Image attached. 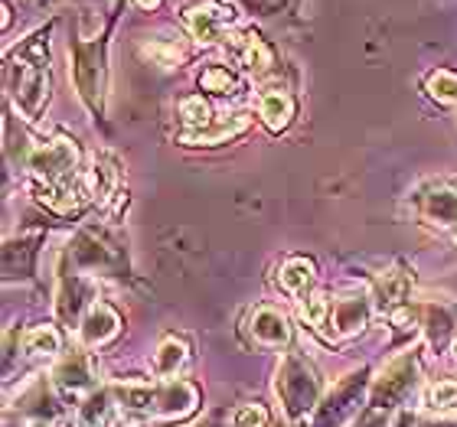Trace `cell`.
Instances as JSON below:
<instances>
[{"label":"cell","mask_w":457,"mask_h":427,"mask_svg":"<svg viewBox=\"0 0 457 427\" xmlns=\"http://www.w3.org/2000/svg\"><path fill=\"white\" fill-rule=\"evenodd\" d=\"M7 88L27 118H37L43 111L49 98V39H43V33L27 39L7 59Z\"/></svg>","instance_id":"obj_2"},{"label":"cell","mask_w":457,"mask_h":427,"mask_svg":"<svg viewBox=\"0 0 457 427\" xmlns=\"http://www.w3.org/2000/svg\"><path fill=\"white\" fill-rule=\"evenodd\" d=\"M79 147L69 137H56L46 147L29 153V177H33V190H53L62 183L76 180Z\"/></svg>","instance_id":"obj_4"},{"label":"cell","mask_w":457,"mask_h":427,"mask_svg":"<svg viewBox=\"0 0 457 427\" xmlns=\"http://www.w3.org/2000/svg\"><path fill=\"white\" fill-rule=\"evenodd\" d=\"M268 408L265 405H258V401H248V405H242V408H236V415H232V424L236 427H268Z\"/></svg>","instance_id":"obj_29"},{"label":"cell","mask_w":457,"mask_h":427,"mask_svg":"<svg viewBox=\"0 0 457 427\" xmlns=\"http://www.w3.org/2000/svg\"><path fill=\"white\" fill-rule=\"evenodd\" d=\"M421 326L428 330L431 346L441 349V346L457 333V307L454 304H428L425 307V323H421Z\"/></svg>","instance_id":"obj_18"},{"label":"cell","mask_w":457,"mask_h":427,"mask_svg":"<svg viewBox=\"0 0 457 427\" xmlns=\"http://www.w3.org/2000/svg\"><path fill=\"white\" fill-rule=\"evenodd\" d=\"M372 297L353 294V297H340L334 307H330V316H327V326H330V336L334 340H350L356 333H362L370 326L372 316Z\"/></svg>","instance_id":"obj_9"},{"label":"cell","mask_w":457,"mask_h":427,"mask_svg":"<svg viewBox=\"0 0 457 427\" xmlns=\"http://www.w3.org/2000/svg\"><path fill=\"white\" fill-rule=\"evenodd\" d=\"M121 330V316L114 314L108 304H88L86 316L79 323V336L86 346H105Z\"/></svg>","instance_id":"obj_13"},{"label":"cell","mask_w":457,"mask_h":427,"mask_svg":"<svg viewBox=\"0 0 457 427\" xmlns=\"http://www.w3.org/2000/svg\"><path fill=\"white\" fill-rule=\"evenodd\" d=\"M62 346L59 333L53 326H29L23 336H20V349L27 359H53Z\"/></svg>","instance_id":"obj_21"},{"label":"cell","mask_w":457,"mask_h":427,"mask_svg":"<svg viewBox=\"0 0 457 427\" xmlns=\"http://www.w3.org/2000/svg\"><path fill=\"white\" fill-rule=\"evenodd\" d=\"M228 46H232L238 62H242L248 72H255V76H265V72H271V66H275L271 49H268V43L258 37V33H238V37H228Z\"/></svg>","instance_id":"obj_14"},{"label":"cell","mask_w":457,"mask_h":427,"mask_svg":"<svg viewBox=\"0 0 457 427\" xmlns=\"http://www.w3.org/2000/svg\"><path fill=\"white\" fill-rule=\"evenodd\" d=\"M419 427H457V424H419Z\"/></svg>","instance_id":"obj_33"},{"label":"cell","mask_w":457,"mask_h":427,"mask_svg":"<svg viewBox=\"0 0 457 427\" xmlns=\"http://www.w3.org/2000/svg\"><path fill=\"white\" fill-rule=\"evenodd\" d=\"M415 385H419V359H415V356L392 359L389 365L379 372V379L372 382V389H370L372 408L389 411L392 405H402V401L415 391Z\"/></svg>","instance_id":"obj_5"},{"label":"cell","mask_w":457,"mask_h":427,"mask_svg":"<svg viewBox=\"0 0 457 427\" xmlns=\"http://www.w3.org/2000/svg\"><path fill=\"white\" fill-rule=\"evenodd\" d=\"M200 86L206 88V92H212V95H232V92L238 88V82L226 66L212 62V66H206L200 72Z\"/></svg>","instance_id":"obj_24"},{"label":"cell","mask_w":457,"mask_h":427,"mask_svg":"<svg viewBox=\"0 0 457 427\" xmlns=\"http://www.w3.org/2000/svg\"><path fill=\"white\" fill-rule=\"evenodd\" d=\"M248 333H252V340H255L262 349H281V346L291 342L287 316L271 304H262L248 314Z\"/></svg>","instance_id":"obj_11"},{"label":"cell","mask_w":457,"mask_h":427,"mask_svg":"<svg viewBox=\"0 0 457 427\" xmlns=\"http://www.w3.org/2000/svg\"><path fill=\"white\" fill-rule=\"evenodd\" d=\"M29 427H49V424H46V421H33Z\"/></svg>","instance_id":"obj_34"},{"label":"cell","mask_w":457,"mask_h":427,"mask_svg":"<svg viewBox=\"0 0 457 427\" xmlns=\"http://www.w3.org/2000/svg\"><path fill=\"white\" fill-rule=\"evenodd\" d=\"M187 27H190V33L200 43H220L222 37H226V27L232 23V7H226V4H220V0H206V4H196V7H190L187 13Z\"/></svg>","instance_id":"obj_10"},{"label":"cell","mask_w":457,"mask_h":427,"mask_svg":"<svg viewBox=\"0 0 457 427\" xmlns=\"http://www.w3.org/2000/svg\"><path fill=\"white\" fill-rule=\"evenodd\" d=\"M278 284L285 287L287 294L301 297L307 287L314 284V265L307 258H287L281 265V275H278Z\"/></svg>","instance_id":"obj_23"},{"label":"cell","mask_w":457,"mask_h":427,"mask_svg":"<svg viewBox=\"0 0 457 427\" xmlns=\"http://www.w3.org/2000/svg\"><path fill=\"white\" fill-rule=\"evenodd\" d=\"M411 209L415 216L441 228H457V183L451 180H428L411 193Z\"/></svg>","instance_id":"obj_6"},{"label":"cell","mask_w":457,"mask_h":427,"mask_svg":"<svg viewBox=\"0 0 457 427\" xmlns=\"http://www.w3.org/2000/svg\"><path fill=\"white\" fill-rule=\"evenodd\" d=\"M275 391L287 418L297 421L304 418L307 411H317V405H320V375L301 352L291 349L278 365Z\"/></svg>","instance_id":"obj_3"},{"label":"cell","mask_w":457,"mask_h":427,"mask_svg":"<svg viewBox=\"0 0 457 427\" xmlns=\"http://www.w3.org/2000/svg\"><path fill=\"white\" fill-rule=\"evenodd\" d=\"M258 114H262L268 131L275 134L287 131L291 121H295V98L285 88H268L265 95H262V102H258Z\"/></svg>","instance_id":"obj_16"},{"label":"cell","mask_w":457,"mask_h":427,"mask_svg":"<svg viewBox=\"0 0 457 427\" xmlns=\"http://www.w3.org/2000/svg\"><path fill=\"white\" fill-rule=\"evenodd\" d=\"M301 316H304L307 326H324L327 316H330V304H327L324 294H311L301 300Z\"/></svg>","instance_id":"obj_28"},{"label":"cell","mask_w":457,"mask_h":427,"mask_svg":"<svg viewBox=\"0 0 457 427\" xmlns=\"http://www.w3.org/2000/svg\"><path fill=\"white\" fill-rule=\"evenodd\" d=\"M180 121L187 131H200L206 124L212 121V108L203 102V95H193V98H183L180 102Z\"/></svg>","instance_id":"obj_25"},{"label":"cell","mask_w":457,"mask_h":427,"mask_svg":"<svg viewBox=\"0 0 457 427\" xmlns=\"http://www.w3.org/2000/svg\"><path fill=\"white\" fill-rule=\"evenodd\" d=\"M428 408L431 411H454L457 408V382H438L428 389Z\"/></svg>","instance_id":"obj_27"},{"label":"cell","mask_w":457,"mask_h":427,"mask_svg":"<svg viewBox=\"0 0 457 427\" xmlns=\"http://www.w3.org/2000/svg\"><path fill=\"white\" fill-rule=\"evenodd\" d=\"M356 427H389V411L382 408H370L366 415L360 418V424Z\"/></svg>","instance_id":"obj_31"},{"label":"cell","mask_w":457,"mask_h":427,"mask_svg":"<svg viewBox=\"0 0 457 427\" xmlns=\"http://www.w3.org/2000/svg\"><path fill=\"white\" fill-rule=\"evenodd\" d=\"M134 4H137L141 10H157L163 4V0H134Z\"/></svg>","instance_id":"obj_32"},{"label":"cell","mask_w":457,"mask_h":427,"mask_svg":"<svg viewBox=\"0 0 457 427\" xmlns=\"http://www.w3.org/2000/svg\"><path fill=\"white\" fill-rule=\"evenodd\" d=\"M366 369L360 375H350V379H343L330 395H327L314 411V427H343L350 418H356V411H360V401L366 395Z\"/></svg>","instance_id":"obj_7"},{"label":"cell","mask_w":457,"mask_h":427,"mask_svg":"<svg viewBox=\"0 0 457 427\" xmlns=\"http://www.w3.org/2000/svg\"><path fill=\"white\" fill-rule=\"evenodd\" d=\"M187 362H190L187 342L177 340V336H167V340L157 346V352H154V375H157V379H173Z\"/></svg>","instance_id":"obj_19"},{"label":"cell","mask_w":457,"mask_h":427,"mask_svg":"<svg viewBox=\"0 0 457 427\" xmlns=\"http://www.w3.org/2000/svg\"><path fill=\"white\" fill-rule=\"evenodd\" d=\"M144 56H151L154 62H161V66H173V62L180 59V53H177V49H163V46H147Z\"/></svg>","instance_id":"obj_30"},{"label":"cell","mask_w":457,"mask_h":427,"mask_svg":"<svg viewBox=\"0 0 457 427\" xmlns=\"http://www.w3.org/2000/svg\"><path fill=\"white\" fill-rule=\"evenodd\" d=\"M428 92L441 105L457 108V76H451V72H435V76L428 78Z\"/></svg>","instance_id":"obj_26"},{"label":"cell","mask_w":457,"mask_h":427,"mask_svg":"<svg viewBox=\"0 0 457 427\" xmlns=\"http://www.w3.org/2000/svg\"><path fill=\"white\" fill-rule=\"evenodd\" d=\"M102 43H76V88L92 111H102V82H105V56Z\"/></svg>","instance_id":"obj_8"},{"label":"cell","mask_w":457,"mask_h":427,"mask_svg":"<svg viewBox=\"0 0 457 427\" xmlns=\"http://www.w3.org/2000/svg\"><path fill=\"white\" fill-rule=\"evenodd\" d=\"M114 424V391H92L79 408V427H112Z\"/></svg>","instance_id":"obj_20"},{"label":"cell","mask_w":457,"mask_h":427,"mask_svg":"<svg viewBox=\"0 0 457 427\" xmlns=\"http://www.w3.org/2000/svg\"><path fill=\"white\" fill-rule=\"evenodd\" d=\"M88 300V284L79 275L62 277V291H59V320L62 323H76L79 310Z\"/></svg>","instance_id":"obj_22"},{"label":"cell","mask_w":457,"mask_h":427,"mask_svg":"<svg viewBox=\"0 0 457 427\" xmlns=\"http://www.w3.org/2000/svg\"><path fill=\"white\" fill-rule=\"evenodd\" d=\"M454 356H457V346H454Z\"/></svg>","instance_id":"obj_35"},{"label":"cell","mask_w":457,"mask_h":427,"mask_svg":"<svg viewBox=\"0 0 457 427\" xmlns=\"http://www.w3.org/2000/svg\"><path fill=\"white\" fill-rule=\"evenodd\" d=\"M248 127V114H220V118H212L206 127L200 131H183L180 141L190 144V147H203V144H222L228 137H236Z\"/></svg>","instance_id":"obj_15"},{"label":"cell","mask_w":457,"mask_h":427,"mask_svg":"<svg viewBox=\"0 0 457 427\" xmlns=\"http://www.w3.org/2000/svg\"><path fill=\"white\" fill-rule=\"evenodd\" d=\"M114 398L124 411L144 415L154 421H180L190 418L196 405H200V391L193 382L170 379L161 385H144V382H124L114 385Z\"/></svg>","instance_id":"obj_1"},{"label":"cell","mask_w":457,"mask_h":427,"mask_svg":"<svg viewBox=\"0 0 457 427\" xmlns=\"http://www.w3.org/2000/svg\"><path fill=\"white\" fill-rule=\"evenodd\" d=\"M53 379H56V385L66 391V395H79L82 389H88V385H92V365H88V356L86 352H69L66 359L56 365Z\"/></svg>","instance_id":"obj_17"},{"label":"cell","mask_w":457,"mask_h":427,"mask_svg":"<svg viewBox=\"0 0 457 427\" xmlns=\"http://www.w3.org/2000/svg\"><path fill=\"white\" fill-rule=\"evenodd\" d=\"M409 287H411V277L402 271V267H389V271H382L376 281H372V304L379 307L382 314H395L405 307V297H409Z\"/></svg>","instance_id":"obj_12"}]
</instances>
